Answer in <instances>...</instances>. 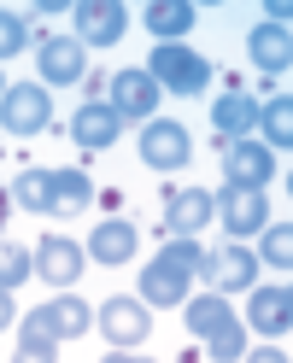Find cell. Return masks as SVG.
Returning <instances> with one entry per match:
<instances>
[{
	"mask_svg": "<svg viewBox=\"0 0 293 363\" xmlns=\"http://www.w3.org/2000/svg\"><path fill=\"white\" fill-rule=\"evenodd\" d=\"M199 252H206V246L170 240L165 252L141 269V299H147V305H182V299H188V281L199 276Z\"/></svg>",
	"mask_w": 293,
	"mask_h": 363,
	"instance_id": "cell-1",
	"label": "cell"
},
{
	"mask_svg": "<svg viewBox=\"0 0 293 363\" xmlns=\"http://www.w3.org/2000/svg\"><path fill=\"white\" fill-rule=\"evenodd\" d=\"M147 77L159 82V88H170V94L194 100L199 88L211 82V65L199 59V53H188L182 41H159V48H153V59H147Z\"/></svg>",
	"mask_w": 293,
	"mask_h": 363,
	"instance_id": "cell-2",
	"label": "cell"
},
{
	"mask_svg": "<svg viewBox=\"0 0 293 363\" xmlns=\"http://www.w3.org/2000/svg\"><path fill=\"white\" fill-rule=\"evenodd\" d=\"M53 123V100H48V88H35V82H12L6 94H0V129L6 135H48Z\"/></svg>",
	"mask_w": 293,
	"mask_h": 363,
	"instance_id": "cell-3",
	"label": "cell"
},
{
	"mask_svg": "<svg viewBox=\"0 0 293 363\" xmlns=\"http://www.w3.org/2000/svg\"><path fill=\"white\" fill-rule=\"evenodd\" d=\"M199 276H206L217 293H246V287H253V276H258V258L246 252L241 240H229V246L199 252Z\"/></svg>",
	"mask_w": 293,
	"mask_h": 363,
	"instance_id": "cell-4",
	"label": "cell"
},
{
	"mask_svg": "<svg viewBox=\"0 0 293 363\" xmlns=\"http://www.w3.org/2000/svg\"><path fill=\"white\" fill-rule=\"evenodd\" d=\"M188 158H194V141H188L182 123L147 118V129H141V164H147V170H182Z\"/></svg>",
	"mask_w": 293,
	"mask_h": 363,
	"instance_id": "cell-5",
	"label": "cell"
},
{
	"mask_svg": "<svg viewBox=\"0 0 293 363\" xmlns=\"http://www.w3.org/2000/svg\"><path fill=\"white\" fill-rule=\"evenodd\" d=\"M211 217H223V229H229V240H241V235H258L264 223H270V206H264V188H223L217 199H211Z\"/></svg>",
	"mask_w": 293,
	"mask_h": 363,
	"instance_id": "cell-6",
	"label": "cell"
},
{
	"mask_svg": "<svg viewBox=\"0 0 293 363\" xmlns=\"http://www.w3.org/2000/svg\"><path fill=\"white\" fill-rule=\"evenodd\" d=\"M94 328L111 340V346H141V340L153 334V316H147V299H129V293H118V299H106Z\"/></svg>",
	"mask_w": 293,
	"mask_h": 363,
	"instance_id": "cell-7",
	"label": "cell"
},
{
	"mask_svg": "<svg viewBox=\"0 0 293 363\" xmlns=\"http://www.w3.org/2000/svg\"><path fill=\"white\" fill-rule=\"evenodd\" d=\"M35 65H41V82H48V88H65V82H82L88 53H82L77 35H48L41 53H35Z\"/></svg>",
	"mask_w": 293,
	"mask_h": 363,
	"instance_id": "cell-8",
	"label": "cell"
},
{
	"mask_svg": "<svg viewBox=\"0 0 293 363\" xmlns=\"http://www.w3.org/2000/svg\"><path fill=\"white\" fill-rule=\"evenodd\" d=\"M270 176H276L270 147H258V141H229L223 147V182H235V188H264Z\"/></svg>",
	"mask_w": 293,
	"mask_h": 363,
	"instance_id": "cell-9",
	"label": "cell"
},
{
	"mask_svg": "<svg viewBox=\"0 0 293 363\" xmlns=\"http://www.w3.org/2000/svg\"><path fill=\"white\" fill-rule=\"evenodd\" d=\"M35 276L41 281H53V287H71L77 276H82V264H88V252H82V246L77 240H65V235H48V240H41L35 246Z\"/></svg>",
	"mask_w": 293,
	"mask_h": 363,
	"instance_id": "cell-10",
	"label": "cell"
},
{
	"mask_svg": "<svg viewBox=\"0 0 293 363\" xmlns=\"http://www.w3.org/2000/svg\"><path fill=\"white\" fill-rule=\"evenodd\" d=\"M206 223H211V194L188 188V194H170V199H165V223H159V235H165V240H194Z\"/></svg>",
	"mask_w": 293,
	"mask_h": 363,
	"instance_id": "cell-11",
	"label": "cell"
},
{
	"mask_svg": "<svg viewBox=\"0 0 293 363\" xmlns=\"http://www.w3.org/2000/svg\"><path fill=\"white\" fill-rule=\"evenodd\" d=\"M159 94H165V88L153 82L141 65L111 77V111H118V118H153V111H159Z\"/></svg>",
	"mask_w": 293,
	"mask_h": 363,
	"instance_id": "cell-12",
	"label": "cell"
},
{
	"mask_svg": "<svg viewBox=\"0 0 293 363\" xmlns=\"http://www.w3.org/2000/svg\"><path fill=\"white\" fill-rule=\"evenodd\" d=\"M123 24H129V12L118 6V0H82L77 6V41L88 48H111V41H123Z\"/></svg>",
	"mask_w": 293,
	"mask_h": 363,
	"instance_id": "cell-13",
	"label": "cell"
},
{
	"mask_svg": "<svg viewBox=\"0 0 293 363\" xmlns=\"http://www.w3.org/2000/svg\"><path fill=\"white\" fill-rule=\"evenodd\" d=\"M211 123H217V147H229V141H246V135L258 129V100L246 94V88L235 82L229 94H223L217 106H211Z\"/></svg>",
	"mask_w": 293,
	"mask_h": 363,
	"instance_id": "cell-14",
	"label": "cell"
},
{
	"mask_svg": "<svg viewBox=\"0 0 293 363\" xmlns=\"http://www.w3.org/2000/svg\"><path fill=\"white\" fill-rule=\"evenodd\" d=\"M182 305H188V334H199V340H241V346H246L235 311L223 305L217 293H206V299H182Z\"/></svg>",
	"mask_w": 293,
	"mask_h": 363,
	"instance_id": "cell-15",
	"label": "cell"
},
{
	"mask_svg": "<svg viewBox=\"0 0 293 363\" xmlns=\"http://www.w3.org/2000/svg\"><path fill=\"white\" fill-rule=\"evenodd\" d=\"M118 129H123V118H118V111L88 100V106L77 111V118H71V141H77L82 152H106L111 141H118Z\"/></svg>",
	"mask_w": 293,
	"mask_h": 363,
	"instance_id": "cell-16",
	"label": "cell"
},
{
	"mask_svg": "<svg viewBox=\"0 0 293 363\" xmlns=\"http://www.w3.org/2000/svg\"><path fill=\"white\" fill-rule=\"evenodd\" d=\"M135 223H123V217H106V223H94V235H88V246L82 252L94 258V264H129L135 258Z\"/></svg>",
	"mask_w": 293,
	"mask_h": 363,
	"instance_id": "cell-17",
	"label": "cell"
},
{
	"mask_svg": "<svg viewBox=\"0 0 293 363\" xmlns=\"http://www.w3.org/2000/svg\"><path fill=\"white\" fill-rule=\"evenodd\" d=\"M94 199V182L82 170H48V211L53 217H82Z\"/></svg>",
	"mask_w": 293,
	"mask_h": 363,
	"instance_id": "cell-18",
	"label": "cell"
},
{
	"mask_svg": "<svg viewBox=\"0 0 293 363\" xmlns=\"http://www.w3.org/2000/svg\"><path fill=\"white\" fill-rule=\"evenodd\" d=\"M246 323H253L258 334H287V328H293V293H287V287H253Z\"/></svg>",
	"mask_w": 293,
	"mask_h": 363,
	"instance_id": "cell-19",
	"label": "cell"
},
{
	"mask_svg": "<svg viewBox=\"0 0 293 363\" xmlns=\"http://www.w3.org/2000/svg\"><path fill=\"white\" fill-rule=\"evenodd\" d=\"M246 48H253V65H258V71H270V77H282L287 65H293L287 30H276V24H258L253 35H246Z\"/></svg>",
	"mask_w": 293,
	"mask_h": 363,
	"instance_id": "cell-20",
	"label": "cell"
},
{
	"mask_svg": "<svg viewBox=\"0 0 293 363\" xmlns=\"http://www.w3.org/2000/svg\"><path fill=\"white\" fill-rule=\"evenodd\" d=\"M141 18H147V30L159 35V41H182L194 30V6H188V0H153Z\"/></svg>",
	"mask_w": 293,
	"mask_h": 363,
	"instance_id": "cell-21",
	"label": "cell"
},
{
	"mask_svg": "<svg viewBox=\"0 0 293 363\" xmlns=\"http://www.w3.org/2000/svg\"><path fill=\"white\" fill-rule=\"evenodd\" d=\"M18 352H24L30 363H41V357L59 352V334H53V323H48V311H30L24 323H18Z\"/></svg>",
	"mask_w": 293,
	"mask_h": 363,
	"instance_id": "cell-22",
	"label": "cell"
},
{
	"mask_svg": "<svg viewBox=\"0 0 293 363\" xmlns=\"http://www.w3.org/2000/svg\"><path fill=\"white\" fill-rule=\"evenodd\" d=\"M41 311H48V323H53L59 340H77V334L94 328V311H88L82 299H71V293H59V299H53V305H41Z\"/></svg>",
	"mask_w": 293,
	"mask_h": 363,
	"instance_id": "cell-23",
	"label": "cell"
},
{
	"mask_svg": "<svg viewBox=\"0 0 293 363\" xmlns=\"http://www.w3.org/2000/svg\"><path fill=\"white\" fill-rule=\"evenodd\" d=\"M258 129H264V141L270 147H293V106L287 100H270V106H258Z\"/></svg>",
	"mask_w": 293,
	"mask_h": 363,
	"instance_id": "cell-24",
	"label": "cell"
},
{
	"mask_svg": "<svg viewBox=\"0 0 293 363\" xmlns=\"http://www.w3.org/2000/svg\"><path fill=\"white\" fill-rule=\"evenodd\" d=\"M30 269H35V264H30L24 246H18V240H0V287H6V293H12V287H24V281H30Z\"/></svg>",
	"mask_w": 293,
	"mask_h": 363,
	"instance_id": "cell-25",
	"label": "cell"
},
{
	"mask_svg": "<svg viewBox=\"0 0 293 363\" xmlns=\"http://www.w3.org/2000/svg\"><path fill=\"white\" fill-rule=\"evenodd\" d=\"M18 206H30V211H48V170H24L18 176V188H12Z\"/></svg>",
	"mask_w": 293,
	"mask_h": 363,
	"instance_id": "cell-26",
	"label": "cell"
},
{
	"mask_svg": "<svg viewBox=\"0 0 293 363\" xmlns=\"http://www.w3.org/2000/svg\"><path fill=\"white\" fill-rule=\"evenodd\" d=\"M258 235H264V258L276 264V269H287V264H293V235H287V223H282V229H270V223H264Z\"/></svg>",
	"mask_w": 293,
	"mask_h": 363,
	"instance_id": "cell-27",
	"label": "cell"
},
{
	"mask_svg": "<svg viewBox=\"0 0 293 363\" xmlns=\"http://www.w3.org/2000/svg\"><path fill=\"white\" fill-rule=\"evenodd\" d=\"M24 18L18 12H0V59H12V53H24Z\"/></svg>",
	"mask_w": 293,
	"mask_h": 363,
	"instance_id": "cell-28",
	"label": "cell"
},
{
	"mask_svg": "<svg viewBox=\"0 0 293 363\" xmlns=\"http://www.w3.org/2000/svg\"><path fill=\"white\" fill-rule=\"evenodd\" d=\"M235 357H246L241 340H211V363H235Z\"/></svg>",
	"mask_w": 293,
	"mask_h": 363,
	"instance_id": "cell-29",
	"label": "cell"
},
{
	"mask_svg": "<svg viewBox=\"0 0 293 363\" xmlns=\"http://www.w3.org/2000/svg\"><path fill=\"white\" fill-rule=\"evenodd\" d=\"M12 323H18V311H12V293L0 287V328H12Z\"/></svg>",
	"mask_w": 293,
	"mask_h": 363,
	"instance_id": "cell-30",
	"label": "cell"
},
{
	"mask_svg": "<svg viewBox=\"0 0 293 363\" xmlns=\"http://www.w3.org/2000/svg\"><path fill=\"white\" fill-rule=\"evenodd\" d=\"M6 211H12V194L0 188V229H6Z\"/></svg>",
	"mask_w": 293,
	"mask_h": 363,
	"instance_id": "cell-31",
	"label": "cell"
},
{
	"mask_svg": "<svg viewBox=\"0 0 293 363\" xmlns=\"http://www.w3.org/2000/svg\"><path fill=\"white\" fill-rule=\"evenodd\" d=\"M6 88H12V82H0V94H6Z\"/></svg>",
	"mask_w": 293,
	"mask_h": 363,
	"instance_id": "cell-32",
	"label": "cell"
}]
</instances>
